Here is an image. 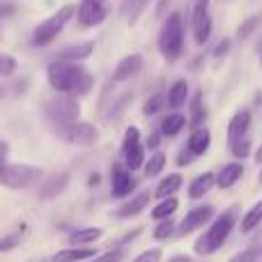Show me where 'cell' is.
<instances>
[{"label":"cell","instance_id":"cell-15","mask_svg":"<svg viewBox=\"0 0 262 262\" xmlns=\"http://www.w3.org/2000/svg\"><path fill=\"white\" fill-rule=\"evenodd\" d=\"M143 64H145L143 55H138V53L124 55V58L120 60V62L115 64V69H113V81L115 83H122V81H127V78L136 76V74L143 69Z\"/></svg>","mask_w":262,"mask_h":262},{"label":"cell","instance_id":"cell-35","mask_svg":"<svg viewBox=\"0 0 262 262\" xmlns=\"http://www.w3.org/2000/svg\"><path fill=\"white\" fill-rule=\"evenodd\" d=\"M258 26H260V16L246 18V21L242 23L239 28H237V37H239V39H249V37L255 32V28H258Z\"/></svg>","mask_w":262,"mask_h":262},{"label":"cell","instance_id":"cell-44","mask_svg":"<svg viewBox=\"0 0 262 262\" xmlns=\"http://www.w3.org/2000/svg\"><path fill=\"white\" fill-rule=\"evenodd\" d=\"M14 9H16V7H14L12 3H5V5H0V18H3V16H7V14H12Z\"/></svg>","mask_w":262,"mask_h":262},{"label":"cell","instance_id":"cell-29","mask_svg":"<svg viewBox=\"0 0 262 262\" xmlns=\"http://www.w3.org/2000/svg\"><path fill=\"white\" fill-rule=\"evenodd\" d=\"M166 154L163 152H152L149 154V159H145L143 163V170H145V177H157L159 172H163V168H166Z\"/></svg>","mask_w":262,"mask_h":262},{"label":"cell","instance_id":"cell-42","mask_svg":"<svg viewBox=\"0 0 262 262\" xmlns=\"http://www.w3.org/2000/svg\"><path fill=\"white\" fill-rule=\"evenodd\" d=\"M193 159H195L193 154H191L189 149L184 147L180 154H177V166H182V168H184V166H191V161H193Z\"/></svg>","mask_w":262,"mask_h":262},{"label":"cell","instance_id":"cell-25","mask_svg":"<svg viewBox=\"0 0 262 262\" xmlns=\"http://www.w3.org/2000/svg\"><path fill=\"white\" fill-rule=\"evenodd\" d=\"M166 99H168V106H170L172 111H180L182 106L186 104V99H189V83H186L184 78L175 81L170 85V90L166 92Z\"/></svg>","mask_w":262,"mask_h":262},{"label":"cell","instance_id":"cell-9","mask_svg":"<svg viewBox=\"0 0 262 262\" xmlns=\"http://www.w3.org/2000/svg\"><path fill=\"white\" fill-rule=\"evenodd\" d=\"M60 131V138H64L67 143L76 145V147H92L99 138V131H97L95 124L90 122H72L67 127H55Z\"/></svg>","mask_w":262,"mask_h":262},{"label":"cell","instance_id":"cell-24","mask_svg":"<svg viewBox=\"0 0 262 262\" xmlns=\"http://www.w3.org/2000/svg\"><path fill=\"white\" fill-rule=\"evenodd\" d=\"M182 186H184V177H182L180 172H170V175H166L161 182H159L157 189L152 191V195L154 198H159V200L170 198V195H175Z\"/></svg>","mask_w":262,"mask_h":262},{"label":"cell","instance_id":"cell-21","mask_svg":"<svg viewBox=\"0 0 262 262\" xmlns=\"http://www.w3.org/2000/svg\"><path fill=\"white\" fill-rule=\"evenodd\" d=\"M101 237H104L101 228L83 226V228H74V230L69 232L67 242H69V246H90V244H95V242H99Z\"/></svg>","mask_w":262,"mask_h":262},{"label":"cell","instance_id":"cell-7","mask_svg":"<svg viewBox=\"0 0 262 262\" xmlns=\"http://www.w3.org/2000/svg\"><path fill=\"white\" fill-rule=\"evenodd\" d=\"M214 216H216V207L214 205H195L177 223V237H186V235H193V232L203 230V228H207L214 221Z\"/></svg>","mask_w":262,"mask_h":262},{"label":"cell","instance_id":"cell-3","mask_svg":"<svg viewBox=\"0 0 262 262\" xmlns=\"http://www.w3.org/2000/svg\"><path fill=\"white\" fill-rule=\"evenodd\" d=\"M159 51L168 62H177L180 55L184 53V21L180 12L168 14V18L163 21L161 35H159Z\"/></svg>","mask_w":262,"mask_h":262},{"label":"cell","instance_id":"cell-33","mask_svg":"<svg viewBox=\"0 0 262 262\" xmlns=\"http://www.w3.org/2000/svg\"><path fill=\"white\" fill-rule=\"evenodd\" d=\"M166 104H168L166 92H157V95H152L147 101H145V106H143V115H147V118H149V115H157Z\"/></svg>","mask_w":262,"mask_h":262},{"label":"cell","instance_id":"cell-50","mask_svg":"<svg viewBox=\"0 0 262 262\" xmlns=\"http://www.w3.org/2000/svg\"><path fill=\"white\" fill-rule=\"evenodd\" d=\"M260 60H262V58H260Z\"/></svg>","mask_w":262,"mask_h":262},{"label":"cell","instance_id":"cell-43","mask_svg":"<svg viewBox=\"0 0 262 262\" xmlns=\"http://www.w3.org/2000/svg\"><path fill=\"white\" fill-rule=\"evenodd\" d=\"M9 154V145L5 143V140H0V166H5V159H7Z\"/></svg>","mask_w":262,"mask_h":262},{"label":"cell","instance_id":"cell-31","mask_svg":"<svg viewBox=\"0 0 262 262\" xmlns=\"http://www.w3.org/2000/svg\"><path fill=\"white\" fill-rule=\"evenodd\" d=\"M177 235V223L172 219H166V221H157V228L152 230V237L157 242H168Z\"/></svg>","mask_w":262,"mask_h":262},{"label":"cell","instance_id":"cell-26","mask_svg":"<svg viewBox=\"0 0 262 262\" xmlns=\"http://www.w3.org/2000/svg\"><path fill=\"white\" fill-rule=\"evenodd\" d=\"M260 223H262V198L258 200V203L251 205V209H246L244 216L239 219V226L237 228L242 230V235H249V232H253Z\"/></svg>","mask_w":262,"mask_h":262},{"label":"cell","instance_id":"cell-2","mask_svg":"<svg viewBox=\"0 0 262 262\" xmlns=\"http://www.w3.org/2000/svg\"><path fill=\"white\" fill-rule=\"evenodd\" d=\"M239 226V207L232 205V207L223 209L221 214L214 216V221L205 228V232L195 239L193 244V253L195 255H214L223 249L228 239H230L232 230Z\"/></svg>","mask_w":262,"mask_h":262},{"label":"cell","instance_id":"cell-46","mask_svg":"<svg viewBox=\"0 0 262 262\" xmlns=\"http://www.w3.org/2000/svg\"><path fill=\"white\" fill-rule=\"evenodd\" d=\"M88 184L97 186V184H99V175H97V172H95V175H90V177H88Z\"/></svg>","mask_w":262,"mask_h":262},{"label":"cell","instance_id":"cell-11","mask_svg":"<svg viewBox=\"0 0 262 262\" xmlns=\"http://www.w3.org/2000/svg\"><path fill=\"white\" fill-rule=\"evenodd\" d=\"M191 28H193V41L198 46L207 44L212 37V16H209V0H195L193 16H191Z\"/></svg>","mask_w":262,"mask_h":262},{"label":"cell","instance_id":"cell-36","mask_svg":"<svg viewBox=\"0 0 262 262\" xmlns=\"http://www.w3.org/2000/svg\"><path fill=\"white\" fill-rule=\"evenodd\" d=\"M127 258V251L124 249H108L106 253L97 255V258H92L90 262H122Z\"/></svg>","mask_w":262,"mask_h":262},{"label":"cell","instance_id":"cell-32","mask_svg":"<svg viewBox=\"0 0 262 262\" xmlns=\"http://www.w3.org/2000/svg\"><path fill=\"white\" fill-rule=\"evenodd\" d=\"M23 235H26V226H18V230L0 237V253H7V251H14L16 246H21Z\"/></svg>","mask_w":262,"mask_h":262},{"label":"cell","instance_id":"cell-20","mask_svg":"<svg viewBox=\"0 0 262 262\" xmlns=\"http://www.w3.org/2000/svg\"><path fill=\"white\" fill-rule=\"evenodd\" d=\"M242 175H244V163H242V161L226 163V166L216 172V186H219V189H223V191L232 189V186L242 180Z\"/></svg>","mask_w":262,"mask_h":262},{"label":"cell","instance_id":"cell-45","mask_svg":"<svg viewBox=\"0 0 262 262\" xmlns=\"http://www.w3.org/2000/svg\"><path fill=\"white\" fill-rule=\"evenodd\" d=\"M168 262H193L191 255H184V253H175L172 258H168Z\"/></svg>","mask_w":262,"mask_h":262},{"label":"cell","instance_id":"cell-10","mask_svg":"<svg viewBox=\"0 0 262 262\" xmlns=\"http://www.w3.org/2000/svg\"><path fill=\"white\" fill-rule=\"evenodd\" d=\"M111 14L108 0H81L76 7V18L83 28H95L104 23Z\"/></svg>","mask_w":262,"mask_h":262},{"label":"cell","instance_id":"cell-4","mask_svg":"<svg viewBox=\"0 0 262 262\" xmlns=\"http://www.w3.org/2000/svg\"><path fill=\"white\" fill-rule=\"evenodd\" d=\"M44 170L30 163H5L0 166V186L12 191H23L35 186L41 180Z\"/></svg>","mask_w":262,"mask_h":262},{"label":"cell","instance_id":"cell-41","mask_svg":"<svg viewBox=\"0 0 262 262\" xmlns=\"http://www.w3.org/2000/svg\"><path fill=\"white\" fill-rule=\"evenodd\" d=\"M159 145H161V131H152V134L147 136V140H145V149H152V152H157Z\"/></svg>","mask_w":262,"mask_h":262},{"label":"cell","instance_id":"cell-23","mask_svg":"<svg viewBox=\"0 0 262 262\" xmlns=\"http://www.w3.org/2000/svg\"><path fill=\"white\" fill-rule=\"evenodd\" d=\"M186 124H189V118H186L184 113H180V111H170V113L161 120L159 131H161V136H166V138H175L177 134H182V129H184Z\"/></svg>","mask_w":262,"mask_h":262},{"label":"cell","instance_id":"cell-1","mask_svg":"<svg viewBox=\"0 0 262 262\" xmlns=\"http://www.w3.org/2000/svg\"><path fill=\"white\" fill-rule=\"evenodd\" d=\"M46 78L58 95L69 97H83L95 85L92 74L81 62H58V60H53L46 67Z\"/></svg>","mask_w":262,"mask_h":262},{"label":"cell","instance_id":"cell-6","mask_svg":"<svg viewBox=\"0 0 262 262\" xmlns=\"http://www.w3.org/2000/svg\"><path fill=\"white\" fill-rule=\"evenodd\" d=\"M46 115L53 120L55 127H67L72 122H78V118H81V104H78L76 97L58 95L55 92L53 99L46 101Z\"/></svg>","mask_w":262,"mask_h":262},{"label":"cell","instance_id":"cell-13","mask_svg":"<svg viewBox=\"0 0 262 262\" xmlns=\"http://www.w3.org/2000/svg\"><path fill=\"white\" fill-rule=\"evenodd\" d=\"M152 203V191H138V193L129 195L118 209H115V216L118 219H134L138 214H143L145 209Z\"/></svg>","mask_w":262,"mask_h":262},{"label":"cell","instance_id":"cell-40","mask_svg":"<svg viewBox=\"0 0 262 262\" xmlns=\"http://www.w3.org/2000/svg\"><path fill=\"white\" fill-rule=\"evenodd\" d=\"M230 46H232L230 39H221V41H219L216 49H214V60H216V62H221V60L230 53Z\"/></svg>","mask_w":262,"mask_h":262},{"label":"cell","instance_id":"cell-28","mask_svg":"<svg viewBox=\"0 0 262 262\" xmlns=\"http://www.w3.org/2000/svg\"><path fill=\"white\" fill-rule=\"evenodd\" d=\"M152 0H122V16L127 18L129 26H134L136 21L140 18V14L147 9V5Z\"/></svg>","mask_w":262,"mask_h":262},{"label":"cell","instance_id":"cell-34","mask_svg":"<svg viewBox=\"0 0 262 262\" xmlns=\"http://www.w3.org/2000/svg\"><path fill=\"white\" fill-rule=\"evenodd\" d=\"M163 260V251L159 246H152V249L140 251L136 258H131V262H161Z\"/></svg>","mask_w":262,"mask_h":262},{"label":"cell","instance_id":"cell-12","mask_svg":"<svg viewBox=\"0 0 262 262\" xmlns=\"http://www.w3.org/2000/svg\"><path fill=\"white\" fill-rule=\"evenodd\" d=\"M134 189H136V180L131 175V170L124 163H113L111 166V195L122 200L129 198Z\"/></svg>","mask_w":262,"mask_h":262},{"label":"cell","instance_id":"cell-27","mask_svg":"<svg viewBox=\"0 0 262 262\" xmlns=\"http://www.w3.org/2000/svg\"><path fill=\"white\" fill-rule=\"evenodd\" d=\"M177 209H180V200H177L175 195L163 198V200H159V203L152 207V219H154V221H166V219L175 216Z\"/></svg>","mask_w":262,"mask_h":262},{"label":"cell","instance_id":"cell-18","mask_svg":"<svg viewBox=\"0 0 262 262\" xmlns=\"http://www.w3.org/2000/svg\"><path fill=\"white\" fill-rule=\"evenodd\" d=\"M95 53V41H78V44L64 46L58 53V62H83Z\"/></svg>","mask_w":262,"mask_h":262},{"label":"cell","instance_id":"cell-19","mask_svg":"<svg viewBox=\"0 0 262 262\" xmlns=\"http://www.w3.org/2000/svg\"><path fill=\"white\" fill-rule=\"evenodd\" d=\"M214 186H216V175H214V172H200V175H195L193 180L189 182L186 195H189L191 200H200V198H205Z\"/></svg>","mask_w":262,"mask_h":262},{"label":"cell","instance_id":"cell-48","mask_svg":"<svg viewBox=\"0 0 262 262\" xmlns=\"http://www.w3.org/2000/svg\"><path fill=\"white\" fill-rule=\"evenodd\" d=\"M258 182H260V184H262V170H260V177H258Z\"/></svg>","mask_w":262,"mask_h":262},{"label":"cell","instance_id":"cell-37","mask_svg":"<svg viewBox=\"0 0 262 262\" xmlns=\"http://www.w3.org/2000/svg\"><path fill=\"white\" fill-rule=\"evenodd\" d=\"M16 60L12 58L9 53H0V76H12L16 72Z\"/></svg>","mask_w":262,"mask_h":262},{"label":"cell","instance_id":"cell-47","mask_svg":"<svg viewBox=\"0 0 262 262\" xmlns=\"http://www.w3.org/2000/svg\"><path fill=\"white\" fill-rule=\"evenodd\" d=\"M255 161L262 163V145H260V149H258V152H255Z\"/></svg>","mask_w":262,"mask_h":262},{"label":"cell","instance_id":"cell-14","mask_svg":"<svg viewBox=\"0 0 262 262\" xmlns=\"http://www.w3.org/2000/svg\"><path fill=\"white\" fill-rule=\"evenodd\" d=\"M69 182H72V175H69V172H53V175H49L39 184V198L41 200L58 198V195H62L64 191H67Z\"/></svg>","mask_w":262,"mask_h":262},{"label":"cell","instance_id":"cell-38","mask_svg":"<svg viewBox=\"0 0 262 262\" xmlns=\"http://www.w3.org/2000/svg\"><path fill=\"white\" fill-rule=\"evenodd\" d=\"M230 152L235 154L237 159H242V161H244V159L251 154V140H249V136H246V138H242L239 143H235V145H232V147H230Z\"/></svg>","mask_w":262,"mask_h":262},{"label":"cell","instance_id":"cell-16","mask_svg":"<svg viewBox=\"0 0 262 262\" xmlns=\"http://www.w3.org/2000/svg\"><path fill=\"white\" fill-rule=\"evenodd\" d=\"M249 127H251V113L249 111H237L232 115V120L228 122V145L232 147L242 138H246L249 136Z\"/></svg>","mask_w":262,"mask_h":262},{"label":"cell","instance_id":"cell-8","mask_svg":"<svg viewBox=\"0 0 262 262\" xmlns=\"http://www.w3.org/2000/svg\"><path fill=\"white\" fill-rule=\"evenodd\" d=\"M122 159H124V166L129 170H138L143 168L145 163V145L140 140V129L138 127H129L124 131V138H122Z\"/></svg>","mask_w":262,"mask_h":262},{"label":"cell","instance_id":"cell-49","mask_svg":"<svg viewBox=\"0 0 262 262\" xmlns=\"http://www.w3.org/2000/svg\"><path fill=\"white\" fill-rule=\"evenodd\" d=\"M260 249H262V246H260Z\"/></svg>","mask_w":262,"mask_h":262},{"label":"cell","instance_id":"cell-30","mask_svg":"<svg viewBox=\"0 0 262 262\" xmlns=\"http://www.w3.org/2000/svg\"><path fill=\"white\" fill-rule=\"evenodd\" d=\"M205 120H207V108L203 106V95H195L191 99V115H189V124L193 129L203 127Z\"/></svg>","mask_w":262,"mask_h":262},{"label":"cell","instance_id":"cell-5","mask_svg":"<svg viewBox=\"0 0 262 262\" xmlns=\"http://www.w3.org/2000/svg\"><path fill=\"white\" fill-rule=\"evenodd\" d=\"M74 14H76V5L69 3V5H62V7H60L58 12H53L51 16H46L44 21H41L39 26L32 30V44H35V46L51 44V41H53L55 37L64 30V26L72 21Z\"/></svg>","mask_w":262,"mask_h":262},{"label":"cell","instance_id":"cell-39","mask_svg":"<svg viewBox=\"0 0 262 262\" xmlns=\"http://www.w3.org/2000/svg\"><path fill=\"white\" fill-rule=\"evenodd\" d=\"M255 260H258V249H246L242 253L232 255L228 262H255Z\"/></svg>","mask_w":262,"mask_h":262},{"label":"cell","instance_id":"cell-17","mask_svg":"<svg viewBox=\"0 0 262 262\" xmlns=\"http://www.w3.org/2000/svg\"><path fill=\"white\" fill-rule=\"evenodd\" d=\"M99 253H97L95 246H67V249L58 251L51 258V262H90Z\"/></svg>","mask_w":262,"mask_h":262},{"label":"cell","instance_id":"cell-22","mask_svg":"<svg viewBox=\"0 0 262 262\" xmlns=\"http://www.w3.org/2000/svg\"><path fill=\"white\" fill-rule=\"evenodd\" d=\"M209 145H212V131L207 127L193 129L189 136V140H186V149H189L193 157H203V154L209 149Z\"/></svg>","mask_w":262,"mask_h":262}]
</instances>
